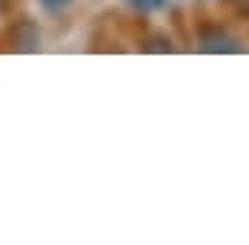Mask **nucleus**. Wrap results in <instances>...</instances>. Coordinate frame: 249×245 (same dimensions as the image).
Instances as JSON below:
<instances>
[{"mask_svg":"<svg viewBox=\"0 0 249 245\" xmlns=\"http://www.w3.org/2000/svg\"><path fill=\"white\" fill-rule=\"evenodd\" d=\"M201 49L204 52H236L240 49V42L230 36V33H223V29H217V26H211L207 33H201Z\"/></svg>","mask_w":249,"mask_h":245,"instance_id":"obj_1","label":"nucleus"}]
</instances>
